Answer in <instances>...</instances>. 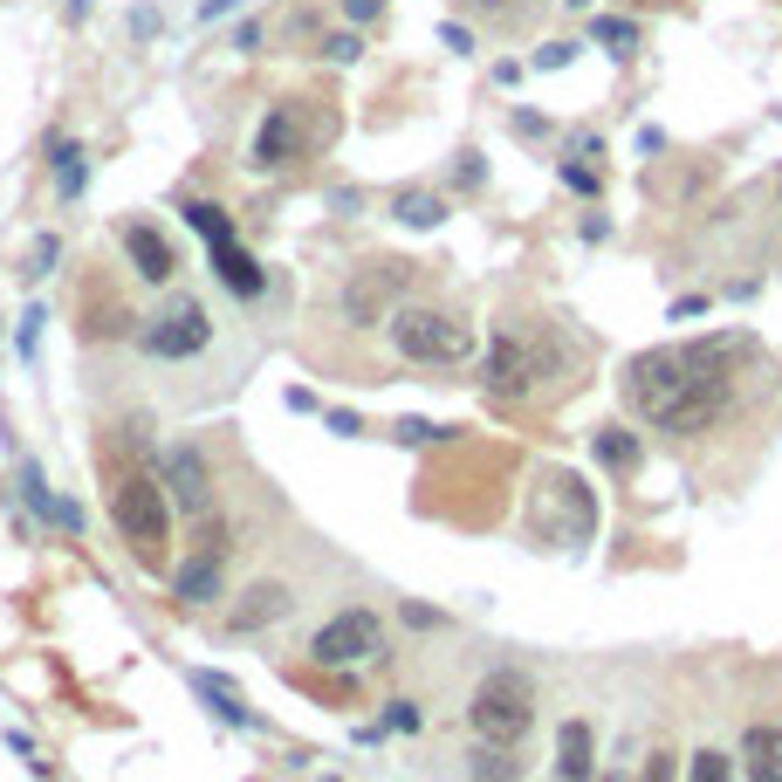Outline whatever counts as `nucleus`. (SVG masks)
Here are the masks:
<instances>
[{
    "instance_id": "f257e3e1",
    "label": "nucleus",
    "mask_w": 782,
    "mask_h": 782,
    "mask_svg": "<svg viewBox=\"0 0 782 782\" xmlns=\"http://www.w3.org/2000/svg\"><path fill=\"white\" fill-rule=\"evenodd\" d=\"M741 350H748V336H708V344H687V350H639L618 378L624 405L659 433H680V439L708 433L735 405V371L727 364Z\"/></svg>"
},
{
    "instance_id": "f03ea898",
    "label": "nucleus",
    "mask_w": 782,
    "mask_h": 782,
    "mask_svg": "<svg viewBox=\"0 0 782 782\" xmlns=\"http://www.w3.org/2000/svg\"><path fill=\"white\" fill-rule=\"evenodd\" d=\"M384 330H391V350L405 364H467L481 350V336L467 330L453 309H433V302H399L384 317Z\"/></svg>"
},
{
    "instance_id": "7ed1b4c3",
    "label": "nucleus",
    "mask_w": 782,
    "mask_h": 782,
    "mask_svg": "<svg viewBox=\"0 0 782 782\" xmlns=\"http://www.w3.org/2000/svg\"><path fill=\"white\" fill-rule=\"evenodd\" d=\"M111 521L117 536L130 542V556L145 570H165V550H172V515H165V487L159 474H124L111 487Z\"/></svg>"
},
{
    "instance_id": "20e7f679",
    "label": "nucleus",
    "mask_w": 782,
    "mask_h": 782,
    "mask_svg": "<svg viewBox=\"0 0 782 782\" xmlns=\"http://www.w3.org/2000/svg\"><path fill=\"white\" fill-rule=\"evenodd\" d=\"M467 727H474V741H508L521 748V735L536 727V693L521 672H487L467 700Z\"/></svg>"
},
{
    "instance_id": "39448f33",
    "label": "nucleus",
    "mask_w": 782,
    "mask_h": 782,
    "mask_svg": "<svg viewBox=\"0 0 782 782\" xmlns=\"http://www.w3.org/2000/svg\"><path fill=\"white\" fill-rule=\"evenodd\" d=\"M206 344H214V317H206L199 296H172L159 317H145V330H138V350L159 357V364H186Z\"/></svg>"
},
{
    "instance_id": "423d86ee",
    "label": "nucleus",
    "mask_w": 782,
    "mask_h": 782,
    "mask_svg": "<svg viewBox=\"0 0 782 782\" xmlns=\"http://www.w3.org/2000/svg\"><path fill=\"white\" fill-rule=\"evenodd\" d=\"M556 350L542 344V336L529 330H502L494 336V350H487V391L494 399H521V391H536L542 378H556Z\"/></svg>"
},
{
    "instance_id": "0eeeda50",
    "label": "nucleus",
    "mask_w": 782,
    "mask_h": 782,
    "mask_svg": "<svg viewBox=\"0 0 782 782\" xmlns=\"http://www.w3.org/2000/svg\"><path fill=\"white\" fill-rule=\"evenodd\" d=\"M317 666H378L384 659V624L371 611H336L317 639H309Z\"/></svg>"
},
{
    "instance_id": "6e6552de",
    "label": "nucleus",
    "mask_w": 782,
    "mask_h": 782,
    "mask_svg": "<svg viewBox=\"0 0 782 782\" xmlns=\"http://www.w3.org/2000/svg\"><path fill=\"white\" fill-rule=\"evenodd\" d=\"M159 487H165L186 515H206V508H214V474H206V453H199V447H165V453H159Z\"/></svg>"
},
{
    "instance_id": "1a4fd4ad",
    "label": "nucleus",
    "mask_w": 782,
    "mask_h": 782,
    "mask_svg": "<svg viewBox=\"0 0 782 782\" xmlns=\"http://www.w3.org/2000/svg\"><path fill=\"white\" fill-rule=\"evenodd\" d=\"M296 151H302V117H296V103H275V111L261 117V130H254L248 165H254V172H281Z\"/></svg>"
},
{
    "instance_id": "9d476101",
    "label": "nucleus",
    "mask_w": 782,
    "mask_h": 782,
    "mask_svg": "<svg viewBox=\"0 0 782 782\" xmlns=\"http://www.w3.org/2000/svg\"><path fill=\"white\" fill-rule=\"evenodd\" d=\"M227 529H220V521H214V529H206V542H199V556L186 563V570H179V605H214V597H220V570H227Z\"/></svg>"
},
{
    "instance_id": "9b49d317",
    "label": "nucleus",
    "mask_w": 782,
    "mask_h": 782,
    "mask_svg": "<svg viewBox=\"0 0 782 782\" xmlns=\"http://www.w3.org/2000/svg\"><path fill=\"white\" fill-rule=\"evenodd\" d=\"M556 775L563 782H590L597 775V735H590V721H563L556 727Z\"/></svg>"
},
{
    "instance_id": "f8f14e48",
    "label": "nucleus",
    "mask_w": 782,
    "mask_h": 782,
    "mask_svg": "<svg viewBox=\"0 0 782 782\" xmlns=\"http://www.w3.org/2000/svg\"><path fill=\"white\" fill-rule=\"evenodd\" d=\"M124 254H130V268H138L145 281H172V268H179L172 248H165V233L159 227H138V220L124 227Z\"/></svg>"
},
{
    "instance_id": "ddd939ff",
    "label": "nucleus",
    "mask_w": 782,
    "mask_h": 782,
    "mask_svg": "<svg viewBox=\"0 0 782 782\" xmlns=\"http://www.w3.org/2000/svg\"><path fill=\"white\" fill-rule=\"evenodd\" d=\"M275 618H289V584H254L241 605L227 611L233 632H261V624H275Z\"/></svg>"
},
{
    "instance_id": "4468645a",
    "label": "nucleus",
    "mask_w": 782,
    "mask_h": 782,
    "mask_svg": "<svg viewBox=\"0 0 782 782\" xmlns=\"http://www.w3.org/2000/svg\"><path fill=\"white\" fill-rule=\"evenodd\" d=\"M193 693H199V700H214V714H220L227 727H261V714L241 700V687H233L227 672H206V666H199V672H193Z\"/></svg>"
},
{
    "instance_id": "2eb2a0df",
    "label": "nucleus",
    "mask_w": 782,
    "mask_h": 782,
    "mask_svg": "<svg viewBox=\"0 0 782 782\" xmlns=\"http://www.w3.org/2000/svg\"><path fill=\"white\" fill-rule=\"evenodd\" d=\"M214 268H220V281H227V289L233 296H241V302H261V296H268V268H261V261L254 254H241V248H214Z\"/></svg>"
},
{
    "instance_id": "dca6fc26",
    "label": "nucleus",
    "mask_w": 782,
    "mask_h": 782,
    "mask_svg": "<svg viewBox=\"0 0 782 782\" xmlns=\"http://www.w3.org/2000/svg\"><path fill=\"white\" fill-rule=\"evenodd\" d=\"M741 762H748V782H782V727H748Z\"/></svg>"
},
{
    "instance_id": "f3484780",
    "label": "nucleus",
    "mask_w": 782,
    "mask_h": 782,
    "mask_svg": "<svg viewBox=\"0 0 782 782\" xmlns=\"http://www.w3.org/2000/svg\"><path fill=\"white\" fill-rule=\"evenodd\" d=\"M467 775L474 782H521V755L508 741H474V755H467Z\"/></svg>"
},
{
    "instance_id": "a211bd4d",
    "label": "nucleus",
    "mask_w": 782,
    "mask_h": 782,
    "mask_svg": "<svg viewBox=\"0 0 782 782\" xmlns=\"http://www.w3.org/2000/svg\"><path fill=\"white\" fill-rule=\"evenodd\" d=\"M597 460H605L611 474H632V467H639V433L632 426H605V433H597Z\"/></svg>"
},
{
    "instance_id": "6ab92c4d",
    "label": "nucleus",
    "mask_w": 782,
    "mask_h": 782,
    "mask_svg": "<svg viewBox=\"0 0 782 782\" xmlns=\"http://www.w3.org/2000/svg\"><path fill=\"white\" fill-rule=\"evenodd\" d=\"M399 227H419V233H433L439 220H447V199H433V193H399Z\"/></svg>"
},
{
    "instance_id": "aec40b11",
    "label": "nucleus",
    "mask_w": 782,
    "mask_h": 782,
    "mask_svg": "<svg viewBox=\"0 0 782 782\" xmlns=\"http://www.w3.org/2000/svg\"><path fill=\"white\" fill-rule=\"evenodd\" d=\"M474 21H494V28H515V21H529L542 0H460Z\"/></svg>"
},
{
    "instance_id": "412c9836",
    "label": "nucleus",
    "mask_w": 782,
    "mask_h": 782,
    "mask_svg": "<svg viewBox=\"0 0 782 782\" xmlns=\"http://www.w3.org/2000/svg\"><path fill=\"white\" fill-rule=\"evenodd\" d=\"M186 227L199 233L206 248H227V241H233V227H227V214H220L214 199H193V206H186Z\"/></svg>"
},
{
    "instance_id": "4be33fe9",
    "label": "nucleus",
    "mask_w": 782,
    "mask_h": 782,
    "mask_svg": "<svg viewBox=\"0 0 782 782\" xmlns=\"http://www.w3.org/2000/svg\"><path fill=\"white\" fill-rule=\"evenodd\" d=\"M590 42H605L611 56H624V48H639V21H618V14H605V21H590Z\"/></svg>"
},
{
    "instance_id": "5701e85b",
    "label": "nucleus",
    "mask_w": 782,
    "mask_h": 782,
    "mask_svg": "<svg viewBox=\"0 0 782 782\" xmlns=\"http://www.w3.org/2000/svg\"><path fill=\"white\" fill-rule=\"evenodd\" d=\"M687 782H735V762H727L721 748H700L693 769H687Z\"/></svg>"
},
{
    "instance_id": "b1692460",
    "label": "nucleus",
    "mask_w": 782,
    "mask_h": 782,
    "mask_svg": "<svg viewBox=\"0 0 782 782\" xmlns=\"http://www.w3.org/2000/svg\"><path fill=\"white\" fill-rule=\"evenodd\" d=\"M384 735H419V727H426V714L419 708H412V700H391V708H384Z\"/></svg>"
},
{
    "instance_id": "393cba45",
    "label": "nucleus",
    "mask_w": 782,
    "mask_h": 782,
    "mask_svg": "<svg viewBox=\"0 0 782 782\" xmlns=\"http://www.w3.org/2000/svg\"><path fill=\"white\" fill-rule=\"evenodd\" d=\"M453 426H433V419H399L391 426V439H399V447H426V439H447Z\"/></svg>"
},
{
    "instance_id": "a878e982",
    "label": "nucleus",
    "mask_w": 782,
    "mask_h": 782,
    "mask_svg": "<svg viewBox=\"0 0 782 782\" xmlns=\"http://www.w3.org/2000/svg\"><path fill=\"white\" fill-rule=\"evenodd\" d=\"M42 323H48L42 309H28V317H21V330H14V350H21V357H35V350H42Z\"/></svg>"
},
{
    "instance_id": "bb28decb",
    "label": "nucleus",
    "mask_w": 782,
    "mask_h": 782,
    "mask_svg": "<svg viewBox=\"0 0 782 782\" xmlns=\"http://www.w3.org/2000/svg\"><path fill=\"white\" fill-rule=\"evenodd\" d=\"M21 502H28L35 515H48V508H56V494L42 487V474H35V467H28V474H21Z\"/></svg>"
},
{
    "instance_id": "cd10ccee",
    "label": "nucleus",
    "mask_w": 782,
    "mask_h": 782,
    "mask_svg": "<svg viewBox=\"0 0 782 782\" xmlns=\"http://www.w3.org/2000/svg\"><path fill=\"white\" fill-rule=\"evenodd\" d=\"M577 48H584V42H542V48H536V69H563Z\"/></svg>"
},
{
    "instance_id": "c85d7f7f",
    "label": "nucleus",
    "mask_w": 782,
    "mask_h": 782,
    "mask_svg": "<svg viewBox=\"0 0 782 782\" xmlns=\"http://www.w3.org/2000/svg\"><path fill=\"white\" fill-rule=\"evenodd\" d=\"M563 186H570V193H597L605 179H597L590 165H577V159H563Z\"/></svg>"
},
{
    "instance_id": "c756f323",
    "label": "nucleus",
    "mask_w": 782,
    "mask_h": 782,
    "mask_svg": "<svg viewBox=\"0 0 782 782\" xmlns=\"http://www.w3.org/2000/svg\"><path fill=\"white\" fill-rule=\"evenodd\" d=\"M481 179H487V165H481V151H467V159L453 165V186H467V193H474Z\"/></svg>"
},
{
    "instance_id": "7c9ffc66",
    "label": "nucleus",
    "mask_w": 782,
    "mask_h": 782,
    "mask_svg": "<svg viewBox=\"0 0 782 782\" xmlns=\"http://www.w3.org/2000/svg\"><path fill=\"white\" fill-rule=\"evenodd\" d=\"M48 521H56V529H69V536H83V508L62 502V494H56V508H48Z\"/></svg>"
},
{
    "instance_id": "2f4dec72",
    "label": "nucleus",
    "mask_w": 782,
    "mask_h": 782,
    "mask_svg": "<svg viewBox=\"0 0 782 782\" xmlns=\"http://www.w3.org/2000/svg\"><path fill=\"white\" fill-rule=\"evenodd\" d=\"M323 48H330V62H357V56H364V42H357V35H330Z\"/></svg>"
},
{
    "instance_id": "473e14b6",
    "label": "nucleus",
    "mask_w": 782,
    "mask_h": 782,
    "mask_svg": "<svg viewBox=\"0 0 782 782\" xmlns=\"http://www.w3.org/2000/svg\"><path fill=\"white\" fill-rule=\"evenodd\" d=\"M56 254H62V248H56V233H42V241H35V268H28V275H48V268H56Z\"/></svg>"
},
{
    "instance_id": "72a5a7b5",
    "label": "nucleus",
    "mask_w": 782,
    "mask_h": 782,
    "mask_svg": "<svg viewBox=\"0 0 782 782\" xmlns=\"http://www.w3.org/2000/svg\"><path fill=\"white\" fill-rule=\"evenodd\" d=\"M672 769H680V755H666V748H659V755L645 762V782H672Z\"/></svg>"
},
{
    "instance_id": "f704fd0d",
    "label": "nucleus",
    "mask_w": 782,
    "mask_h": 782,
    "mask_svg": "<svg viewBox=\"0 0 782 782\" xmlns=\"http://www.w3.org/2000/svg\"><path fill=\"white\" fill-rule=\"evenodd\" d=\"M439 42H447L453 56H467V48H474V28H460V21H447V28H439Z\"/></svg>"
},
{
    "instance_id": "c9c22d12",
    "label": "nucleus",
    "mask_w": 782,
    "mask_h": 782,
    "mask_svg": "<svg viewBox=\"0 0 782 782\" xmlns=\"http://www.w3.org/2000/svg\"><path fill=\"white\" fill-rule=\"evenodd\" d=\"M687 317H708V296H680V302H672V323H687Z\"/></svg>"
},
{
    "instance_id": "e433bc0d",
    "label": "nucleus",
    "mask_w": 782,
    "mask_h": 782,
    "mask_svg": "<svg viewBox=\"0 0 782 782\" xmlns=\"http://www.w3.org/2000/svg\"><path fill=\"white\" fill-rule=\"evenodd\" d=\"M378 8H384V0H344V14H350V21H378Z\"/></svg>"
},
{
    "instance_id": "4c0bfd02",
    "label": "nucleus",
    "mask_w": 782,
    "mask_h": 782,
    "mask_svg": "<svg viewBox=\"0 0 782 782\" xmlns=\"http://www.w3.org/2000/svg\"><path fill=\"white\" fill-rule=\"evenodd\" d=\"M330 433H344V439H357L364 426H357V412H330Z\"/></svg>"
},
{
    "instance_id": "58836bf2",
    "label": "nucleus",
    "mask_w": 782,
    "mask_h": 782,
    "mask_svg": "<svg viewBox=\"0 0 782 782\" xmlns=\"http://www.w3.org/2000/svg\"><path fill=\"white\" fill-rule=\"evenodd\" d=\"M227 8H233V0H206V8H199V14H206V21H220Z\"/></svg>"
}]
</instances>
